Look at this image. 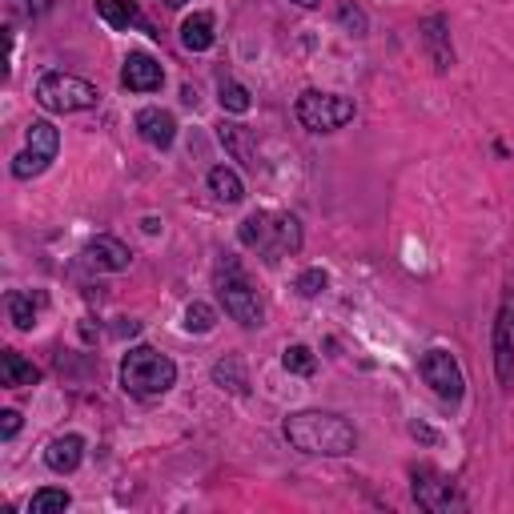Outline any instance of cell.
Here are the masks:
<instances>
[{
    "label": "cell",
    "mask_w": 514,
    "mask_h": 514,
    "mask_svg": "<svg viewBox=\"0 0 514 514\" xmlns=\"http://www.w3.org/2000/svg\"><path fill=\"white\" fill-rule=\"evenodd\" d=\"M41 302H45V298H29V294L13 290V294L5 298V310H9V318H13L17 330H33V326H37V306H41Z\"/></svg>",
    "instance_id": "44dd1931"
},
{
    "label": "cell",
    "mask_w": 514,
    "mask_h": 514,
    "mask_svg": "<svg viewBox=\"0 0 514 514\" xmlns=\"http://www.w3.org/2000/svg\"><path fill=\"white\" fill-rule=\"evenodd\" d=\"M217 326V310L213 306H205V302H189L185 306V330L189 334H209Z\"/></svg>",
    "instance_id": "cb8c5ba5"
},
{
    "label": "cell",
    "mask_w": 514,
    "mask_h": 514,
    "mask_svg": "<svg viewBox=\"0 0 514 514\" xmlns=\"http://www.w3.org/2000/svg\"><path fill=\"white\" fill-rule=\"evenodd\" d=\"M506 322H510V326H514V306H510V310H506Z\"/></svg>",
    "instance_id": "d6a6232c"
},
{
    "label": "cell",
    "mask_w": 514,
    "mask_h": 514,
    "mask_svg": "<svg viewBox=\"0 0 514 514\" xmlns=\"http://www.w3.org/2000/svg\"><path fill=\"white\" fill-rule=\"evenodd\" d=\"M217 93H221L217 101H221V109H225V113H249V105H253V101H249V89H245V85H237V81H221V89H217Z\"/></svg>",
    "instance_id": "484cf974"
},
{
    "label": "cell",
    "mask_w": 514,
    "mask_h": 514,
    "mask_svg": "<svg viewBox=\"0 0 514 514\" xmlns=\"http://www.w3.org/2000/svg\"><path fill=\"white\" fill-rule=\"evenodd\" d=\"M165 5H169V9H181V5H185V0H165Z\"/></svg>",
    "instance_id": "1f68e13d"
},
{
    "label": "cell",
    "mask_w": 514,
    "mask_h": 514,
    "mask_svg": "<svg viewBox=\"0 0 514 514\" xmlns=\"http://www.w3.org/2000/svg\"><path fill=\"white\" fill-rule=\"evenodd\" d=\"M422 41L434 49V65H438V69L454 65V53H450V49H442V17H430V21L422 25Z\"/></svg>",
    "instance_id": "603a6c76"
},
{
    "label": "cell",
    "mask_w": 514,
    "mask_h": 514,
    "mask_svg": "<svg viewBox=\"0 0 514 514\" xmlns=\"http://www.w3.org/2000/svg\"><path fill=\"white\" fill-rule=\"evenodd\" d=\"M217 137H221V145H225L241 165L257 169V149H253V141H249V129H245V125H221V129H217Z\"/></svg>",
    "instance_id": "ac0fdd59"
},
{
    "label": "cell",
    "mask_w": 514,
    "mask_h": 514,
    "mask_svg": "<svg viewBox=\"0 0 514 514\" xmlns=\"http://www.w3.org/2000/svg\"><path fill=\"white\" fill-rule=\"evenodd\" d=\"M326 286H330L326 270H306V274L298 278V294H302V298H318Z\"/></svg>",
    "instance_id": "4316f807"
},
{
    "label": "cell",
    "mask_w": 514,
    "mask_h": 514,
    "mask_svg": "<svg viewBox=\"0 0 514 514\" xmlns=\"http://www.w3.org/2000/svg\"><path fill=\"white\" fill-rule=\"evenodd\" d=\"M97 101H101V93L85 77L45 73L37 81V105L49 109V113H85V109H97Z\"/></svg>",
    "instance_id": "5b68a950"
},
{
    "label": "cell",
    "mask_w": 514,
    "mask_h": 514,
    "mask_svg": "<svg viewBox=\"0 0 514 514\" xmlns=\"http://www.w3.org/2000/svg\"><path fill=\"white\" fill-rule=\"evenodd\" d=\"M0 382H5L9 390L37 386V382H41V370H37L21 350H5V354H0Z\"/></svg>",
    "instance_id": "9a60e30c"
},
{
    "label": "cell",
    "mask_w": 514,
    "mask_h": 514,
    "mask_svg": "<svg viewBox=\"0 0 514 514\" xmlns=\"http://www.w3.org/2000/svg\"><path fill=\"white\" fill-rule=\"evenodd\" d=\"M97 17L109 29H141L149 37H161V33H153V25L145 21V13L137 9V0H97Z\"/></svg>",
    "instance_id": "7c38bea8"
},
{
    "label": "cell",
    "mask_w": 514,
    "mask_h": 514,
    "mask_svg": "<svg viewBox=\"0 0 514 514\" xmlns=\"http://www.w3.org/2000/svg\"><path fill=\"white\" fill-rule=\"evenodd\" d=\"M137 133H141L145 145L169 149V145L177 141V121H173V113H165V109H141V113H137Z\"/></svg>",
    "instance_id": "4fadbf2b"
},
{
    "label": "cell",
    "mask_w": 514,
    "mask_h": 514,
    "mask_svg": "<svg viewBox=\"0 0 514 514\" xmlns=\"http://www.w3.org/2000/svg\"><path fill=\"white\" fill-rule=\"evenodd\" d=\"M57 149H61V133H57V125H53V121H33V125H29V149L13 161V173H17L21 181L41 177V173L57 161Z\"/></svg>",
    "instance_id": "52a82bcc"
},
{
    "label": "cell",
    "mask_w": 514,
    "mask_h": 514,
    "mask_svg": "<svg viewBox=\"0 0 514 514\" xmlns=\"http://www.w3.org/2000/svg\"><path fill=\"white\" fill-rule=\"evenodd\" d=\"M418 370H422V378H426V386L442 398V402H462V390H466V378H462V366H458V358L450 354V350H426L422 354V362H418Z\"/></svg>",
    "instance_id": "ba28073f"
},
{
    "label": "cell",
    "mask_w": 514,
    "mask_h": 514,
    "mask_svg": "<svg viewBox=\"0 0 514 514\" xmlns=\"http://www.w3.org/2000/svg\"><path fill=\"white\" fill-rule=\"evenodd\" d=\"M81 458H85V438H81V434H61V438H53L49 450H45V466H49L53 474H73V470L81 466Z\"/></svg>",
    "instance_id": "5bb4252c"
},
{
    "label": "cell",
    "mask_w": 514,
    "mask_h": 514,
    "mask_svg": "<svg viewBox=\"0 0 514 514\" xmlns=\"http://www.w3.org/2000/svg\"><path fill=\"white\" fill-rule=\"evenodd\" d=\"M410 478H414V502L422 506V510H430V514H442V510H458L462 506V494L454 490V482L446 478V474H438L434 466H414L410 470Z\"/></svg>",
    "instance_id": "9c48e42d"
},
{
    "label": "cell",
    "mask_w": 514,
    "mask_h": 514,
    "mask_svg": "<svg viewBox=\"0 0 514 514\" xmlns=\"http://www.w3.org/2000/svg\"><path fill=\"white\" fill-rule=\"evenodd\" d=\"M85 262H89L93 270L121 274V270H129L133 253H129V245H121L117 237H93V241L85 245Z\"/></svg>",
    "instance_id": "8fae6325"
},
{
    "label": "cell",
    "mask_w": 514,
    "mask_h": 514,
    "mask_svg": "<svg viewBox=\"0 0 514 514\" xmlns=\"http://www.w3.org/2000/svg\"><path fill=\"white\" fill-rule=\"evenodd\" d=\"M73 506V494L65 486H45L29 498V514H57V510H69Z\"/></svg>",
    "instance_id": "7402d4cb"
},
{
    "label": "cell",
    "mask_w": 514,
    "mask_h": 514,
    "mask_svg": "<svg viewBox=\"0 0 514 514\" xmlns=\"http://www.w3.org/2000/svg\"><path fill=\"white\" fill-rule=\"evenodd\" d=\"M173 382H177V362L153 346H133L121 358V390L133 398H157L173 390Z\"/></svg>",
    "instance_id": "3957f363"
},
{
    "label": "cell",
    "mask_w": 514,
    "mask_h": 514,
    "mask_svg": "<svg viewBox=\"0 0 514 514\" xmlns=\"http://www.w3.org/2000/svg\"><path fill=\"white\" fill-rule=\"evenodd\" d=\"M0 418H5V426H0V438H5V442H13V438L21 434V414H17V410H5Z\"/></svg>",
    "instance_id": "83f0119b"
},
{
    "label": "cell",
    "mask_w": 514,
    "mask_h": 514,
    "mask_svg": "<svg viewBox=\"0 0 514 514\" xmlns=\"http://www.w3.org/2000/svg\"><path fill=\"white\" fill-rule=\"evenodd\" d=\"M286 442L302 454H322V458H346L358 446V430L334 414V410H298L286 418Z\"/></svg>",
    "instance_id": "6da1fadb"
},
{
    "label": "cell",
    "mask_w": 514,
    "mask_h": 514,
    "mask_svg": "<svg viewBox=\"0 0 514 514\" xmlns=\"http://www.w3.org/2000/svg\"><path fill=\"white\" fill-rule=\"evenodd\" d=\"M209 193L217 201H225V205H237L245 197V185L229 165H217V169H209Z\"/></svg>",
    "instance_id": "d6986e66"
},
{
    "label": "cell",
    "mask_w": 514,
    "mask_h": 514,
    "mask_svg": "<svg viewBox=\"0 0 514 514\" xmlns=\"http://www.w3.org/2000/svg\"><path fill=\"white\" fill-rule=\"evenodd\" d=\"M121 85L129 93H157L165 85V69L149 53H129L125 57V69H121Z\"/></svg>",
    "instance_id": "30bf717a"
},
{
    "label": "cell",
    "mask_w": 514,
    "mask_h": 514,
    "mask_svg": "<svg viewBox=\"0 0 514 514\" xmlns=\"http://www.w3.org/2000/svg\"><path fill=\"white\" fill-rule=\"evenodd\" d=\"M342 21H346L350 29H358V33H366V17H362L358 9H350V5H342Z\"/></svg>",
    "instance_id": "f1b7e54d"
},
{
    "label": "cell",
    "mask_w": 514,
    "mask_h": 514,
    "mask_svg": "<svg viewBox=\"0 0 514 514\" xmlns=\"http://www.w3.org/2000/svg\"><path fill=\"white\" fill-rule=\"evenodd\" d=\"M53 9V0H29V13L33 17H41V13H49Z\"/></svg>",
    "instance_id": "f546056e"
},
{
    "label": "cell",
    "mask_w": 514,
    "mask_h": 514,
    "mask_svg": "<svg viewBox=\"0 0 514 514\" xmlns=\"http://www.w3.org/2000/svg\"><path fill=\"white\" fill-rule=\"evenodd\" d=\"M294 5H302V9H318L322 0H294Z\"/></svg>",
    "instance_id": "4dcf8cb0"
},
{
    "label": "cell",
    "mask_w": 514,
    "mask_h": 514,
    "mask_svg": "<svg viewBox=\"0 0 514 514\" xmlns=\"http://www.w3.org/2000/svg\"><path fill=\"white\" fill-rule=\"evenodd\" d=\"M213 41H217V33H213V13H193V17H185V25H181V45H185L189 53H209Z\"/></svg>",
    "instance_id": "2e32d148"
},
{
    "label": "cell",
    "mask_w": 514,
    "mask_h": 514,
    "mask_svg": "<svg viewBox=\"0 0 514 514\" xmlns=\"http://www.w3.org/2000/svg\"><path fill=\"white\" fill-rule=\"evenodd\" d=\"M494 366H498V382L502 386H514V346H510V322H506V314L494 326Z\"/></svg>",
    "instance_id": "e0dca14e"
},
{
    "label": "cell",
    "mask_w": 514,
    "mask_h": 514,
    "mask_svg": "<svg viewBox=\"0 0 514 514\" xmlns=\"http://www.w3.org/2000/svg\"><path fill=\"white\" fill-rule=\"evenodd\" d=\"M237 237L245 249H257L266 262H282V257L302 249V225L294 213H249L237 225Z\"/></svg>",
    "instance_id": "7a4b0ae2"
},
{
    "label": "cell",
    "mask_w": 514,
    "mask_h": 514,
    "mask_svg": "<svg viewBox=\"0 0 514 514\" xmlns=\"http://www.w3.org/2000/svg\"><path fill=\"white\" fill-rule=\"evenodd\" d=\"M294 117L302 121V129L310 133H334L342 125L354 121V101L338 97V93H318V89H306L294 105Z\"/></svg>",
    "instance_id": "8992f818"
},
{
    "label": "cell",
    "mask_w": 514,
    "mask_h": 514,
    "mask_svg": "<svg viewBox=\"0 0 514 514\" xmlns=\"http://www.w3.org/2000/svg\"><path fill=\"white\" fill-rule=\"evenodd\" d=\"M282 366H286L290 374H302V378H310V374L318 370V358H314V350H310V346H286V354H282Z\"/></svg>",
    "instance_id": "d4e9b609"
},
{
    "label": "cell",
    "mask_w": 514,
    "mask_h": 514,
    "mask_svg": "<svg viewBox=\"0 0 514 514\" xmlns=\"http://www.w3.org/2000/svg\"><path fill=\"white\" fill-rule=\"evenodd\" d=\"M217 298H221V306H225V314L233 318V322H241L245 330H253V326H262V318H266V310H262V298H257V290L249 286V278H245V270L233 262H229L217 270Z\"/></svg>",
    "instance_id": "277c9868"
},
{
    "label": "cell",
    "mask_w": 514,
    "mask_h": 514,
    "mask_svg": "<svg viewBox=\"0 0 514 514\" xmlns=\"http://www.w3.org/2000/svg\"><path fill=\"white\" fill-rule=\"evenodd\" d=\"M213 382H217L221 390H229V394H249V378H245V362H241L237 354H229V358H221V362L213 366Z\"/></svg>",
    "instance_id": "ffe728a7"
}]
</instances>
